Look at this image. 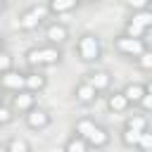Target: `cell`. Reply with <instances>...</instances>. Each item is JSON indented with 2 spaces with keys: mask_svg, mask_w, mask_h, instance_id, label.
Instances as JSON below:
<instances>
[{
  "mask_svg": "<svg viewBox=\"0 0 152 152\" xmlns=\"http://www.w3.org/2000/svg\"><path fill=\"white\" fill-rule=\"evenodd\" d=\"M10 69H14V57H12V52L0 50V74H5Z\"/></svg>",
  "mask_w": 152,
  "mask_h": 152,
  "instance_id": "25",
  "label": "cell"
},
{
  "mask_svg": "<svg viewBox=\"0 0 152 152\" xmlns=\"http://www.w3.org/2000/svg\"><path fill=\"white\" fill-rule=\"evenodd\" d=\"M142 86H145V93H152V76H150V78H147Z\"/></svg>",
  "mask_w": 152,
  "mask_h": 152,
  "instance_id": "30",
  "label": "cell"
},
{
  "mask_svg": "<svg viewBox=\"0 0 152 152\" xmlns=\"http://www.w3.org/2000/svg\"><path fill=\"white\" fill-rule=\"evenodd\" d=\"M95 126H97V121H95L93 116H81V119H76V124H74V133L81 135V138H88Z\"/></svg>",
  "mask_w": 152,
  "mask_h": 152,
  "instance_id": "18",
  "label": "cell"
},
{
  "mask_svg": "<svg viewBox=\"0 0 152 152\" xmlns=\"http://www.w3.org/2000/svg\"><path fill=\"white\" fill-rule=\"evenodd\" d=\"M17 114L12 112V107H7L5 102L0 104V126H7V124H12V119H14Z\"/></svg>",
  "mask_w": 152,
  "mask_h": 152,
  "instance_id": "26",
  "label": "cell"
},
{
  "mask_svg": "<svg viewBox=\"0 0 152 152\" xmlns=\"http://www.w3.org/2000/svg\"><path fill=\"white\" fill-rule=\"evenodd\" d=\"M45 40L52 45H64L69 40V26L59 19H52L45 24Z\"/></svg>",
  "mask_w": 152,
  "mask_h": 152,
  "instance_id": "6",
  "label": "cell"
},
{
  "mask_svg": "<svg viewBox=\"0 0 152 152\" xmlns=\"http://www.w3.org/2000/svg\"><path fill=\"white\" fill-rule=\"evenodd\" d=\"M24 124H26V128H31V131H45L50 124H52V114L45 109V107H33V109H28L26 114H24Z\"/></svg>",
  "mask_w": 152,
  "mask_h": 152,
  "instance_id": "4",
  "label": "cell"
},
{
  "mask_svg": "<svg viewBox=\"0 0 152 152\" xmlns=\"http://www.w3.org/2000/svg\"><path fill=\"white\" fill-rule=\"evenodd\" d=\"M124 33H126V36H131V38H145V36H147V28H145V26H140L138 21L128 19V21L124 24Z\"/></svg>",
  "mask_w": 152,
  "mask_h": 152,
  "instance_id": "20",
  "label": "cell"
},
{
  "mask_svg": "<svg viewBox=\"0 0 152 152\" xmlns=\"http://www.w3.org/2000/svg\"><path fill=\"white\" fill-rule=\"evenodd\" d=\"M62 152H90V145H88V140H86V138H81V135L71 133V135L66 138V142H64Z\"/></svg>",
  "mask_w": 152,
  "mask_h": 152,
  "instance_id": "17",
  "label": "cell"
},
{
  "mask_svg": "<svg viewBox=\"0 0 152 152\" xmlns=\"http://www.w3.org/2000/svg\"><path fill=\"white\" fill-rule=\"evenodd\" d=\"M124 126H126V128H131V131L142 133V131H147V128H150V119H147V114L135 112V114H128V116H126Z\"/></svg>",
  "mask_w": 152,
  "mask_h": 152,
  "instance_id": "16",
  "label": "cell"
},
{
  "mask_svg": "<svg viewBox=\"0 0 152 152\" xmlns=\"http://www.w3.org/2000/svg\"><path fill=\"white\" fill-rule=\"evenodd\" d=\"M0 88L7 93H19L26 88V71L19 69H10L5 74H0Z\"/></svg>",
  "mask_w": 152,
  "mask_h": 152,
  "instance_id": "5",
  "label": "cell"
},
{
  "mask_svg": "<svg viewBox=\"0 0 152 152\" xmlns=\"http://www.w3.org/2000/svg\"><path fill=\"white\" fill-rule=\"evenodd\" d=\"M104 102H107V109L112 114H126L131 109V102L126 100V95L121 90H107L104 95Z\"/></svg>",
  "mask_w": 152,
  "mask_h": 152,
  "instance_id": "11",
  "label": "cell"
},
{
  "mask_svg": "<svg viewBox=\"0 0 152 152\" xmlns=\"http://www.w3.org/2000/svg\"><path fill=\"white\" fill-rule=\"evenodd\" d=\"M0 152H10V150H7V145H5V142H2V145H0Z\"/></svg>",
  "mask_w": 152,
  "mask_h": 152,
  "instance_id": "34",
  "label": "cell"
},
{
  "mask_svg": "<svg viewBox=\"0 0 152 152\" xmlns=\"http://www.w3.org/2000/svg\"><path fill=\"white\" fill-rule=\"evenodd\" d=\"M138 107H140L142 114H152V93H145L142 100L138 102Z\"/></svg>",
  "mask_w": 152,
  "mask_h": 152,
  "instance_id": "28",
  "label": "cell"
},
{
  "mask_svg": "<svg viewBox=\"0 0 152 152\" xmlns=\"http://www.w3.org/2000/svg\"><path fill=\"white\" fill-rule=\"evenodd\" d=\"M81 5H95V2H100V0H78Z\"/></svg>",
  "mask_w": 152,
  "mask_h": 152,
  "instance_id": "31",
  "label": "cell"
},
{
  "mask_svg": "<svg viewBox=\"0 0 152 152\" xmlns=\"http://www.w3.org/2000/svg\"><path fill=\"white\" fill-rule=\"evenodd\" d=\"M76 55L83 64H95L102 59V43H100V36L93 33V31H83L78 38H76Z\"/></svg>",
  "mask_w": 152,
  "mask_h": 152,
  "instance_id": "1",
  "label": "cell"
},
{
  "mask_svg": "<svg viewBox=\"0 0 152 152\" xmlns=\"http://www.w3.org/2000/svg\"><path fill=\"white\" fill-rule=\"evenodd\" d=\"M78 5H81L78 0H48L50 17H62V14H69V12H74Z\"/></svg>",
  "mask_w": 152,
  "mask_h": 152,
  "instance_id": "14",
  "label": "cell"
},
{
  "mask_svg": "<svg viewBox=\"0 0 152 152\" xmlns=\"http://www.w3.org/2000/svg\"><path fill=\"white\" fill-rule=\"evenodd\" d=\"M119 138H121V145L124 147H128V150H135L138 147V140H140V133L138 131H131V128H121V133H119Z\"/></svg>",
  "mask_w": 152,
  "mask_h": 152,
  "instance_id": "19",
  "label": "cell"
},
{
  "mask_svg": "<svg viewBox=\"0 0 152 152\" xmlns=\"http://www.w3.org/2000/svg\"><path fill=\"white\" fill-rule=\"evenodd\" d=\"M135 66L140 69V71H147V74H152V50L147 48L140 57H135Z\"/></svg>",
  "mask_w": 152,
  "mask_h": 152,
  "instance_id": "23",
  "label": "cell"
},
{
  "mask_svg": "<svg viewBox=\"0 0 152 152\" xmlns=\"http://www.w3.org/2000/svg\"><path fill=\"white\" fill-rule=\"evenodd\" d=\"M5 10H7V0H0V14H2Z\"/></svg>",
  "mask_w": 152,
  "mask_h": 152,
  "instance_id": "32",
  "label": "cell"
},
{
  "mask_svg": "<svg viewBox=\"0 0 152 152\" xmlns=\"http://www.w3.org/2000/svg\"><path fill=\"white\" fill-rule=\"evenodd\" d=\"M0 50H5V36L0 33Z\"/></svg>",
  "mask_w": 152,
  "mask_h": 152,
  "instance_id": "33",
  "label": "cell"
},
{
  "mask_svg": "<svg viewBox=\"0 0 152 152\" xmlns=\"http://www.w3.org/2000/svg\"><path fill=\"white\" fill-rule=\"evenodd\" d=\"M114 50L124 57L135 59L147 50V43H145V38H131L126 33H119V36H114Z\"/></svg>",
  "mask_w": 152,
  "mask_h": 152,
  "instance_id": "3",
  "label": "cell"
},
{
  "mask_svg": "<svg viewBox=\"0 0 152 152\" xmlns=\"http://www.w3.org/2000/svg\"><path fill=\"white\" fill-rule=\"evenodd\" d=\"M36 50H38V64H40V69H43V66H57V64L62 62V57H64L62 45L45 43V45L36 48Z\"/></svg>",
  "mask_w": 152,
  "mask_h": 152,
  "instance_id": "7",
  "label": "cell"
},
{
  "mask_svg": "<svg viewBox=\"0 0 152 152\" xmlns=\"http://www.w3.org/2000/svg\"><path fill=\"white\" fill-rule=\"evenodd\" d=\"M121 93L126 95V100L131 102V107H138V102H140L142 95H145V86L138 83V81H128V83L121 88Z\"/></svg>",
  "mask_w": 152,
  "mask_h": 152,
  "instance_id": "15",
  "label": "cell"
},
{
  "mask_svg": "<svg viewBox=\"0 0 152 152\" xmlns=\"http://www.w3.org/2000/svg\"><path fill=\"white\" fill-rule=\"evenodd\" d=\"M48 88V76L40 71V69H31V71H26V90H31V93H43Z\"/></svg>",
  "mask_w": 152,
  "mask_h": 152,
  "instance_id": "13",
  "label": "cell"
},
{
  "mask_svg": "<svg viewBox=\"0 0 152 152\" xmlns=\"http://www.w3.org/2000/svg\"><path fill=\"white\" fill-rule=\"evenodd\" d=\"M150 10H152V0H150Z\"/></svg>",
  "mask_w": 152,
  "mask_h": 152,
  "instance_id": "36",
  "label": "cell"
},
{
  "mask_svg": "<svg viewBox=\"0 0 152 152\" xmlns=\"http://www.w3.org/2000/svg\"><path fill=\"white\" fill-rule=\"evenodd\" d=\"M97 97H100V93H97L86 78H81V81L74 86V100H76L81 107H90V104H95Z\"/></svg>",
  "mask_w": 152,
  "mask_h": 152,
  "instance_id": "9",
  "label": "cell"
},
{
  "mask_svg": "<svg viewBox=\"0 0 152 152\" xmlns=\"http://www.w3.org/2000/svg\"><path fill=\"white\" fill-rule=\"evenodd\" d=\"M38 102H36V93H31V90H19V93H12V102H10V107H12V112L14 114H26L28 109H33Z\"/></svg>",
  "mask_w": 152,
  "mask_h": 152,
  "instance_id": "8",
  "label": "cell"
},
{
  "mask_svg": "<svg viewBox=\"0 0 152 152\" xmlns=\"http://www.w3.org/2000/svg\"><path fill=\"white\" fill-rule=\"evenodd\" d=\"M83 78H86V81H88V83H90L100 95H102V93H107V90L112 88V74H109L107 69H90Z\"/></svg>",
  "mask_w": 152,
  "mask_h": 152,
  "instance_id": "10",
  "label": "cell"
},
{
  "mask_svg": "<svg viewBox=\"0 0 152 152\" xmlns=\"http://www.w3.org/2000/svg\"><path fill=\"white\" fill-rule=\"evenodd\" d=\"M50 17V10H48V2L45 5H31V7H26L21 14H19V28L24 31V33H33V31H38L43 24H45V19Z\"/></svg>",
  "mask_w": 152,
  "mask_h": 152,
  "instance_id": "2",
  "label": "cell"
},
{
  "mask_svg": "<svg viewBox=\"0 0 152 152\" xmlns=\"http://www.w3.org/2000/svg\"><path fill=\"white\" fill-rule=\"evenodd\" d=\"M124 5H126L131 12H135V10H145V7H150V0H124Z\"/></svg>",
  "mask_w": 152,
  "mask_h": 152,
  "instance_id": "29",
  "label": "cell"
},
{
  "mask_svg": "<svg viewBox=\"0 0 152 152\" xmlns=\"http://www.w3.org/2000/svg\"><path fill=\"white\" fill-rule=\"evenodd\" d=\"M86 140H88L90 150H104V147L112 142V133H109V128H107V126L97 124V126L93 128V133H90Z\"/></svg>",
  "mask_w": 152,
  "mask_h": 152,
  "instance_id": "12",
  "label": "cell"
},
{
  "mask_svg": "<svg viewBox=\"0 0 152 152\" xmlns=\"http://www.w3.org/2000/svg\"><path fill=\"white\" fill-rule=\"evenodd\" d=\"M138 152H152V131H142L140 133V140H138Z\"/></svg>",
  "mask_w": 152,
  "mask_h": 152,
  "instance_id": "24",
  "label": "cell"
},
{
  "mask_svg": "<svg viewBox=\"0 0 152 152\" xmlns=\"http://www.w3.org/2000/svg\"><path fill=\"white\" fill-rule=\"evenodd\" d=\"M131 19L138 21L140 26H145L147 31L152 28V10H150V7H145V10H135V12L131 14Z\"/></svg>",
  "mask_w": 152,
  "mask_h": 152,
  "instance_id": "21",
  "label": "cell"
},
{
  "mask_svg": "<svg viewBox=\"0 0 152 152\" xmlns=\"http://www.w3.org/2000/svg\"><path fill=\"white\" fill-rule=\"evenodd\" d=\"M24 57H26V64H28L31 69H40V64H38V50H36V48H28V50L24 52Z\"/></svg>",
  "mask_w": 152,
  "mask_h": 152,
  "instance_id": "27",
  "label": "cell"
},
{
  "mask_svg": "<svg viewBox=\"0 0 152 152\" xmlns=\"http://www.w3.org/2000/svg\"><path fill=\"white\" fill-rule=\"evenodd\" d=\"M0 104H2V88H0Z\"/></svg>",
  "mask_w": 152,
  "mask_h": 152,
  "instance_id": "35",
  "label": "cell"
},
{
  "mask_svg": "<svg viewBox=\"0 0 152 152\" xmlns=\"http://www.w3.org/2000/svg\"><path fill=\"white\" fill-rule=\"evenodd\" d=\"M5 145H7V150H10V152H31V142H28L26 138H19V135L10 138Z\"/></svg>",
  "mask_w": 152,
  "mask_h": 152,
  "instance_id": "22",
  "label": "cell"
}]
</instances>
